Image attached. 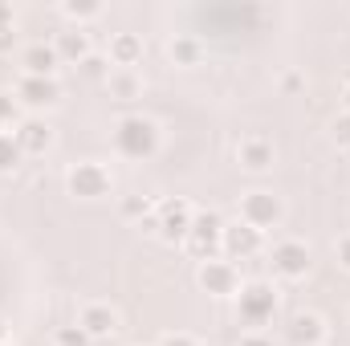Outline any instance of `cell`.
<instances>
[{"label":"cell","mask_w":350,"mask_h":346,"mask_svg":"<svg viewBox=\"0 0 350 346\" xmlns=\"http://www.w3.org/2000/svg\"><path fill=\"white\" fill-rule=\"evenodd\" d=\"M110 139H114V151H118L122 159H135V163L151 159V155L159 151V143H163L159 122L147 118V114H122V118L114 122Z\"/></svg>","instance_id":"obj_1"},{"label":"cell","mask_w":350,"mask_h":346,"mask_svg":"<svg viewBox=\"0 0 350 346\" xmlns=\"http://www.w3.org/2000/svg\"><path fill=\"white\" fill-rule=\"evenodd\" d=\"M277 306H281V297H277L273 281H245L237 293V318L249 330H265L277 318Z\"/></svg>","instance_id":"obj_2"},{"label":"cell","mask_w":350,"mask_h":346,"mask_svg":"<svg viewBox=\"0 0 350 346\" xmlns=\"http://www.w3.org/2000/svg\"><path fill=\"white\" fill-rule=\"evenodd\" d=\"M66 191L74 196V200H106L110 191H114V175L110 168H102L98 159H82V163H74L70 172H66Z\"/></svg>","instance_id":"obj_3"},{"label":"cell","mask_w":350,"mask_h":346,"mask_svg":"<svg viewBox=\"0 0 350 346\" xmlns=\"http://www.w3.org/2000/svg\"><path fill=\"white\" fill-rule=\"evenodd\" d=\"M183 249H187V257H196V261L220 257V249H224V220H220V212H196Z\"/></svg>","instance_id":"obj_4"},{"label":"cell","mask_w":350,"mask_h":346,"mask_svg":"<svg viewBox=\"0 0 350 346\" xmlns=\"http://www.w3.org/2000/svg\"><path fill=\"white\" fill-rule=\"evenodd\" d=\"M241 220H245L249 228H257V232H269V228H277V224L285 220V204H281L277 191L253 187V191L241 196Z\"/></svg>","instance_id":"obj_5"},{"label":"cell","mask_w":350,"mask_h":346,"mask_svg":"<svg viewBox=\"0 0 350 346\" xmlns=\"http://www.w3.org/2000/svg\"><path fill=\"white\" fill-rule=\"evenodd\" d=\"M269 265H273V273L281 277V281H301L310 269H314V253H310V245L306 241H277L273 249H269Z\"/></svg>","instance_id":"obj_6"},{"label":"cell","mask_w":350,"mask_h":346,"mask_svg":"<svg viewBox=\"0 0 350 346\" xmlns=\"http://www.w3.org/2000/svg\"><path fill=\"white\" fill-rule=\"evenodd\" d=\"M196 281H200V289L204 293H212V297H237L241 293V273H237V265L228 257H212V261H200V269H196Z\"/></svg>","instance_id":"obj_7"},{"label":"cell","mask_w":350,"mask_h":346,"mask_svg":"<svg viewBox=\"0 0 350 346\" xmlns=\"http://www.w3.org/2000/svg\"><path fill=\"white\" fill-rule=\"evenodd\" d=\"M155 212H159V241L163 245H179L183 249V241H187V232H191V220H196V212H191V204L187 200H163V204H155Z\"/></svg>","instance_id":"obj_8"},{"label":"cell","mask_w":350,"mask_h":346,"mask_svg":"<svg viewBox=\"0 0 350 346\" xmlns=\"http://www.w3.org/2000/svg\"><path fill=\"white\" fill-rule=\"evenodd\" d=\"M261 253H265V232L249 228L245 220L224 224V249H220V257H228L237 265V261H253V257H261Z\"/></svg>","instance_id":"obj_9"},{"label":"cell","mask_w":350,"mask_h":346,"mask_svg":"<svg viewBox=\"0 0 350 346\" xmlns=\"http://www.w3.org/2000/svg\"><path fill=\"white\" fill-rule=\"evenodd\" d=\"M237 163H241L245 172H253V175H265L273 163H277V147H273V139L261 135V131L245 135V139L237 143Z\"/></svg>","instance_id":"obj_10"},{"label":"cell","mask_w":350,"mask_h":346,"mask_svg":"<svg viewBox=\"0 0 350 346\" xmlns=\"http://www.w3.org/2000/svg\"><path fill=\"white\" fill-rule=\"evenodd\" d=\"M16 102H21L25 110H49V106L62 102V82H57V78H29V74H21V82H16Z\"/></svg>","instance_id":"obj_11"},{"label":"cell","mask_w":350,"mask_h":346,"mask_svg":"<svg viewBox=\"0 0 350 346\" xmlns=\"http://www.w3.org/2000/svg\"><path fill=\"white\" fill-rule=\"evenodd\" d=\"M78 326L86 330L90 343H102V338L118 334V310H114L110 302H86V306L78 310Z\"/></svg>","instance_id":"obj_12"},{"label":"cell","mask_w":350,"mask_h":346,"mask_svg":"<svg viewBox=\"0 0 350 346\" xmlns=\"http://www.w3.org/2000/svg\"><path fill=\"white\" fill-rule=\"evenodd\" d=\"M12 139H16V147L25 155H45L53 147V127L45 118H21L16 131H12Z\"/></svg>","instance_id":"obj_13"},{"label":"cell","mask_w":350,"mask_h":346,"mask_svg":"<svg viewBox=\"0 0 350 346\" xmlns=\"http://www.w3.org/2000/svg\"><path fill=\"white\" fill-rule=\"evenodd\" d=\"M57 66H62V57H57L53 41H49V45H45V41H33V45H25V53H21V70H25L29 78H57Z\"/></svg>","instance_id":"obj_14"},{"label":"cell","mask_w":350,"mask_h":346,"mask_svg":"<svg viewBox=\"0 0 350 346\" xmlns=\"http://www.w3.org/2000/svg\"><path fill=\"white\" fill-rule=\"evenodd\" d=\"M326 334H330V326H326V318L314 314V310H301V314L289 318V343L293 346H322Z\"/></svg>","instance_id":"obj_15"},{"label":"cell","mask_w":350,"mask_h":346,"mask_svg":"<svg viewBox=\"0 0 350 346\" xmlns=\"http://www.w3.org/2000/svg\"><path fill=\"white\" fill-rule=\"evenodd\" d=\"M106 57H110L114 70H135V66L143 62V37H139V33H114Z\"/></svg>","instance_id":"obj_16"},{"label":"cell","mask_w":350,"mask_h":346,"mask_svg":"<svg viewBox=\"0 0 350 346\" xmlns=\"http://www.w3.org/2000/svg\"><path fill=\"white\" fill-rule=\"evenodd\" d=\"M167 62L179 66V70H196L204 62V41L196 33H175L167 41Z\"/></svg>","instance_id":"obj_17"},{"label":"cell","mask_w":350,"mask_h":346,"mask_svg":"<svg viewBox=\"0 0 350 346\" xmlns=\"http://www.w3.org/2000/svg\"><path fill=\"white\" fill-rule=\"evenodd\" d=\"M53 49H57V57L62 62H70V66H82L90 53V33L86 29H62L57 37H53Z\"/></svg>","instance_id":"obj_18"},{"label":"cell","mask_w":350,"mask_h":346,"mask_svg":"<svg viewBox=\"0 0 350 346\" xmlns=\"http://www.w3.org/2000/svg\"><path fill=\"white\" fill-rule=\"evenodd\" d=\"M106 90H110V98H118V102H135V98L143 94V78H139V70H110Z\"/></svg>","instance_id":"obj_19"},{"label":"cell","mask_w":350,"mask_h":346,"mask_svg":"<svg viewBox=\"0 0 350 346\" xmlns=\"http://www.w3.org/2000/svg\"><path fill=\"white\" fill-rule=\"evenodd\" d=\"M57 12L70 21V29H82V25H90V21L102 16V0H62Z\"/></svg>","instance_id":"obj_20"},{"label":"cell","mask_w":350,"mask_h":346,"mask_svg":"<svg viewBox=\"0 0 350 346\" xmlns=\"http://www.w3.org/2000/svg\"><path fill=\"white\" fill-rule=\"evenodd\" d=\"M151 212H155V200H151V196H143V191H131V196H122V200H118V216H122V220H131V224H143Z\"/></svg>","instance_id":"obj_21"},{"label":"cell","mask_w":350,"mask_h":346,"mask_svg":"<svg viewBox=\"0 0 350 346\" xmlns=\"http://www.w3.org/2000/svg\"><path fill=\"white\" fill-rule=\"evenodd\" d=\"M21 159H25V151L16 147L12 131H0V175L16 172V168H21Z\"/></svg>","instance_id":"obj_22"},{"label":"cell","mask_w":350,"mask_h":346,"mask_svg":"<svg viewBox=\"0 0 350 346\" xmlns=\"http://www.w3.org/2000/svg\"><path fill=\"white\" fill-rule=\"evenodd\" d=\"M16 122H21V102L16 94L0 90V131H16Z\"/></svg>","instance_id":"obj_23"},{"label":"cell","mask_w":350,"mask_h":346,"mask_svg":"<svg viewBox=\"0 0 350 346\" xmlns=\"http://www.w3.org/2000/svg\"><path fill=\"white\" fill-rule=\"evenodd\" d=\"M78 70H82V78H90V82H106L114 66H110V57H102V53H90Z\"/></svg>","instance_id":"obj_24"},{"label":"cell","mask_w":350,"mask_h":346,"mask_svg":"<svg viewBox=\"0 0 350 346\" xmlns=\"http://www.w3.org/2000/svg\"><path fill=\"white\" fill-rule=\"evenodd\" d=\"M53 346H94V343L86 338V330L74 322V326H57L53 330Z\"/></svg>","instance_id":"obj_25"},{"label":"cell","mask_w":350,"mask_h":346,"mask_svg":"<svg viewBox=\"0 0 350 346\" xmlns=\"http://www.w3.org/2000/svg\"><path fill=\"white\" fill-rule=\"evenodd\" d=\"M330 139H334V147L350 151V114H338V118L330 122Z\"/></svg>","instance_id":"obj_26"},{"label":"cell","mask_w":350,"mask_h":346,"mask_svg":"<svg viewBox=\"0 0 350 346\" xmlns=\"http://www.w3.org/2000/svg\"><path fill=\"white\" fill-rule=\"evenodd\" d=\"M159 346H200V343H196V334H187V330H167V334L159 338Z\"/></svg>","instance_id":"obj_27"},{"label":"cell","mask_w":350,"mask_h":346,"mask_svg":"<svg viewBox=\"0 0 350 346\" xmlns=\"http://www.w3.org/2000/svg\"><path fill=\"white\" fill-rule=\"evenodd\" d=\"M334 257H338V265L350 273V232H342V237H338V245H334Z\"/></svg>","instance_id":"obj_28"},{"label":"cell","mask_w":350,"mask_h":346,"mask_svg":"<svg viewBox=\"0 0 350 346\" xmlns=\"http://www.w3.org/2000/svg\"><path fill=\"white\" fill-rule=\"evenodd\" d=\"M241 346H273V338H269L265 330H249V334L241 338Z\"/></svg>","instance_id":"obj_29"},{"label":"cell","mask_w":350,"mask_h":346,"mask_svg":"<svg viewBox=\"0 0 350 346\" xmlns=\"http://www.w3.org/2000/svg\"><path fill=\"white\" fill-rule=\"evenodd\" d=\"M16 49V29H0V57Z\"/></svg>","instance_id":"obj_30"},{"label":"cell","mask_w":350,"mask_h":346,"mask_svg":"<svg viewBox=\"0 0 350 346\" xmlns=\"http://www.w3.org/2000/svg\"><path fill=\"white\" fill-rule=\"evenodd\" d=\"M0 29H16V12L8 0H0Z\"/></svg>","instance_id":"obj_31"},{"label":"cell","mask_w":350,"mask_h":346,"mask_svg":"<svg viewBox=\"0 0 350 346\" xmlns=\"http://www.w3.org/2000/svg\"><path fill=\"white\" fill-rule=\"evenodd\" d=\"M281 86L289 90V94H293V90H301V74H285V82H281Z\"/></svg>","instance_id":"obj_32"},{"label":"cell","mask_w":350,"mask_h":346,"mask_svg":"<svg viewBox=\"0 0 350 346\" xmlns=\"http://www.w3.org/2000/svg\"><path fill=\"white\" fill-rule=\"evenodd\" d=\"M342 114H350V82L342 86Z\"/></svg>","instance_id":"obj_33"},{"label":"cell","mask_w":350,"mask_h":346,"mask_svg":"<svg viewBox=\"0 0 350 346\" xmlns=\"http://www.w3.org/2000/svg\"><path fill=\"white\" fill-rule=\"evenodd\" d=\"M0 343H4V318H0Z\"/></svg>","instance_id":"obj_34"},{"label":"cell","mask_w":350,"mask_h":346,"mask_svg":"<svg viewBox=\"0 0 350 346\" xmlns=\"http://www.w3.org/2000/svg\"><path fill=\"white\" fill-rule=\"evenodd\" d=\"M0 346H12V343H8V338H4V343H0Z\"/></svg>","instance_id":"obj_35"},{"label":"cell","mask_w":350,"mask_h":346,"mask_svg":"<svg viewBox=\"0 0 350 346\" xmlns=\"http://www.w3.org/2000/svg\"><path fill=\"white\" fill-rule=\"evenodd\" d=\"M347 326H350V310H347Z\"/></svg>","instance_id":"obj_36"}]
</instances>
